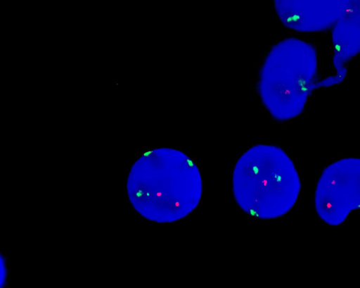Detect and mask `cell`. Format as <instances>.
<instances>
[{
    "instance_id": "1",
    "label": "cell",
    "mask_w": 360,
    "mask_h": 288,
    "mask_svg": "<svg viewBox=\"0 0 360 288\" xmlns=\"http://www.w3.org/2000/svg\"><path fill=\"white\" fill-rule=\"evenodd\" d=\"M150 158L136 160L127 177V194L134 208L147 220L158 223L179 220L178 207L186 216L198 205L202 184L191 157L170 148L148 151Z\"/></svg>"
},
{
    "instance_id": "2",
    "label": "cell",
    "mask_w": 360,
    "mask_h": 288,
    "mask_svg": "<svg viewBox=\"0 0 360 288\" xmlns=\"http://www.w3.org/2000/svg\"><path fill=\"white\" fill-rule=\"evenodd\" d=\"M232 175L237 205L245 213L262 220L287 214L301 191L294 163L275 145L257 144L246 150L238 158Z\"/></svg>"
},
{
    "instance_id": "3",
    "label": "cell",
    "mask_w": 360,
    "mask_h": 288,
    "mask_svg": "<svg viewBox=\"0 0 360 288\" xmlns=\"http://www.w3.org/2000/svg\"><path fill=\"white\" fill-rule=\"evenodd\" d=\"M317 54L310 43L287 38L274 44L262 64L258 91L263 104L276 120L298 116L307 101V87H314Z\"/></svg>"
},
{
    "instance_id": "6",
    "label": "cell",
    "mask_w": 360,
    "mask_h": 288,
    "mask_svg": "<svg viewBox=\"0 0 360 288\" xmlns=\"http://www.w3.org/2000/svg\"><path fill=\"white\" fill-rule=\"evenodd\" d=\"M333 39L336 49L343 47V54L333 64L337 70L336 75L318 83V86L333 85L342 80L346 75L345 64L359 52V8L346 13L335 24Z\"/></svg>"
},
{
    "instance_id": "5",
    "label": "cell",
    "mask_w": 360,
    "mask_h": 288,
    "mask_svg": "<svg viewBox=\"0 0 360 288\" xmlns=\"http://www.w3.org/2000/svg\"><path fill=\"white\" fill-rule=\"evenodd\" d=\"M280 20L297 21L292 30L316 32L335 25L346 13L359 8V0H274Z\"/></svg>"
},
{
    "instance_id": "4",
    "label": "cell",
    "mask_w": 360,
    "mask_h": 288,
    "mask_svg": "<svg viewBox=\"0 0 360 288\" xmlns=\"http://www.w3.org/2000/svg\"><path fill=\"white\" fill-rule=\"evenodd\" d=\"M360 159L347 157L327 165L318 180L314 206L319 217L339 226L360 206Z\"/></svg>"
}]
</instances>
